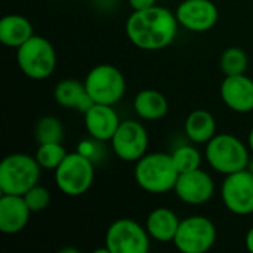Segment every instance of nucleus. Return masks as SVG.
<instances>
[{"label":"nucleus","mask_w":253,"mask_h":253,"mask_svg":"<svg viewBox=\"0 0 253 253\" xmlns=\"http://www.w3.org/2000/svg\"><path fill=\"white\" fill-rule=\"evenodd\" d=\"M30 211L24 196H10L1 194L0 197V231L7 236H13L25 230L30 215Z\"/></svg>","instance_id":"dca6fc26"},{"label":"nucleus","mask_w":253,"mask_h":253,"mask_svg":"<svg viewBox=\"0 0 253 253\" xmlns=\"http://www.w3.org/2000/svg\"><path fill=\"white\" fill-rule=\"evenodd\" d=\"M222 102L236 113L253 111V80L246 74L225 76L219 87Z\"/></svg>","instance_id":"4468645a"},{"label":"nucleus","mask_w":253,"mask_h":253,"mask_svg":"<svg viewBox=\"0 0 253 253\" xmlns=\"http://www.w3.org/2000/svg\"><path fill=\"white\" fill-rule=\"evenodd\" d=\"M175 16L179 25L193 33H206L212 30L219 18V10L212 0H182Z\"/></svg>","instance_id":"f8f14e48"},{"label":"nucleus","mask_w":253,"mask_h":253,"mask_svg":"<svg viewBox=\"0 0 253 253\" xmlns=\"http://www.w3.org/2000/svg\"><path fill=\"white\" fill-rule=\"evenodd\" d=\"M248 145H249L251 151L253 153V127L251 129V132H249V138H248Z\"/></svg>","instance_id":"c756f323"},{"label":"nucleus","mask_w":253,"mask_h":253,"mask_svg":"<svg viewBox=\"0 0 253 253\" xmlns=\"http://www.w3.org/2000/svg\"><path fill=\"white\" fill-rule=\"evenodd\" d=\"M58 190L68 197H79L89 191L95 179V163L86 156L68 153L53 170Z\"/></svg>","instance_id":"423d86ee"},{"label":"nucleus","mask_w":253,"mask_h":253,"mask_svg":"<svg viewBox=\"0 0 253 253\" xmlns=\"http://www.w3.org/2000/svg\"><path fill=\"white\" fill-rule=\"evenodd\" d=\"M179 172L172 154L148 153L142 156L133 170L135 182L150 194H165L175 188Z\"/></svg>","instance_id":"f03ea898"},{"label":"nucleus","mask_w":253,"mask_h":253,"mask_svg":"<svg viewBox=\"0 0 253 253\" xmlns=\"http://www.w3.org/2000/svg\"><path fill=\"white\" fill-rule=\"evenodd\" d=\"M111 142L114 154L127 163H136L147 154L148 133L142 123L136 120H125L116 130Z\"/></svg>","instance_id":"9b49d317"},{"label":"nucleus","mask_w":253,"mask_h":253,"mask_svg":"<svg viewBox=\"0 0 253 253\" xmlns=\"http://www.w3.org/2000/svg\"><path fill=\"white\" fill-rule=\"evenodd\" d=\"M16 64L28 79L44 80L56 68L55 47L46 37L34 34L16 49Z\"/></svg>","instance_id":"39448f33"},{"label":"nucleus","mask_w":253,"mask_h":253,"mask_svg":"<svg viewBox=\"0 0 253 253\" xmlns=\"http://www.w3.org/2000/svg\"><path fill=\"white\" fill-rule=\"evenodd\" d=\"M99 144H102V141H98L95 138L90 139H83L79 142L77 145V151L83 156H86L87 159H90L93 163L98 162L99 159H102V147H99Z\"/></svg>","instance_id":"bb28decb"},{"label":"nucleus","mask_w":253,"mask_h":253,"mask_svg":"<svg viewBox=\"0 0 253 253\" xmlns=\"http://www.w3.org/2000/svg\"><path fill=\"white\" fill-rule=\"evenodd\" d=\"M172 159L179 173L196 170L202 166V153L193 145H181L172 153Z\"/></svg>","instance_id":"393cba45"},{"label":"nucleus","mask_w":253,"mask_h":253,"mask_svg":"<svg viewBox=\"0 0 253 253\" xmlns=\"http://www.w3.org/2000/svg\"><path fill=\"white\" fill-rule=\"evenodd\" d=\"M179 216L168 208H156L151 211L145 221V228L151 239L159 243L173 242L179 228Z\"/></svg>","instance_id":"a211bd4d"},{"label":"nucleus","mask_w":253,"mask_h":253,"mask_svg":"<svg viewBox=\"0 0 253 253\" xmlns=\"http://www.w3.org/2000/svg\"><path fill=\"white\" fill-rule=\"evenodd\" d=\"M84 86L95 104L116 105L126 92L123 73L111 64L95 65L84 79Z\"/></svg>","instance_id":"0eeeda50"},{"label":"nucleus","mask_w":253,"mask_h":253,"mask_svg":"<svg viewBox=\"0 0 253 253\" xmlns=\"http://www.w3.org/2000/svg\"><path fill=\"white\" fill-rule=\"evenodd\" d=\"M133 110L139 119L156 122L166 117L169 113V102L162 92L154 89H142L133 98Z\"/></svg>","instance_id":"6ab92c4d"},{"label":"nucleus","mask_w":253,"mask_h":253,"mask_svg":"<svg viewBox=\"0 0 253 253\" xmlns=\"http://www.w3.org/2000/svg\"><path fill=\"white\" fill-rule=\"evenodd\" d=\"M249 150L236 135L216 133L205 147V159L215 172L230 175L248 168Z\"/></svg>","instance_id":"20e7f679"},{"label":"nucleus","mask_w":253,"mask_h":253,"mask_svg":"<svg viewBox=\"0 0 253 253\" xmlns=\"http://www.w3.org/2000/svg\"><path fill=\"white\" fill-rule=\"evenodd\" d=\"M173 191L181 202L191 206H200L213 197L215 181L206 170L199 168L191 172L179 173Z\"/></svg>","instance_id":"ddd939ff"},{"label":"nucleus","mask_w":253,"mask_h":253,"mask_svg":"<svg viewBox=\"0 0 253 253\" xmlns=\"http://www.w3.org/2000/svg\"><path fill=\"white\" fill-rule=\"evenodd\" d=\"M178 25L173 12L156 4L144 10H133L126 21L125 30L132 44L154 52L168 47L175 40Z\"/></svg>","instance_id":"f257e3e1"},{"label":"nucleus","mask_w":253,"mask_h":253,"mask_svg":"<svg viewBox=\"0 0 253 253\" xmlns=\"http://www.w3.org/2000/svg\"><path fill=\"white\" fill-rule=\"evenodd\" d=\"M150 239L145 227L130 218H120L108 227L105 246L110 253H147Z\"/></svg>","instance_id":"1a4fd4ad"},{"label":"nucleus","mask_w":253,"mask_h":253,"mask_svg":"<svg viewBox=\"0 0 253 253\" xmlns=\"http://www.w3.org/2000/svg\"><path fill=\"white\" fill-rule=\"evenodd\" d=\"M33 25L22 15H6L0 21V42L7 47L18 49L30 37H33Z\"/></svg>","instance_id":"412c9836"},{"label":"nucleus","mask_w":253,"mask_h":253,"mask_svg":"<svg viewBox=\"0 0 253 253\" xmlns=\"http://www.w3.org/2000/svg\"><path fill=\"white\" fill-rule=\"evenodd\" d=\"M185 136L194 144H208L216 135V120L208 110H194L184 123Z\"/></svg>","instance_id":"aec40b11"},{"label":"nucleus","mask_w":253,"mask_h":253,"mask_svg":"<svg viewBox=\"0 0 253 253\" xmlns=\"http://www.w3.org/2000/svg\"><path fill=\"white\" fill-rule=\"evenodd\" d=\"M216 242V227L212 219L203 215H193L181 219L173 239L175 248L182 253H205Z\"/></svg>","instance_id":"6e6552de"},{"label":"nucleus","mask_w":253,"mask_h":253,"mask_svg":"<svg viewBox=\"0 0 253 253\" xmlns=\"http://www.w3.org/2000/svg\"><path fill=\"white\" fill-rule=\"evenodd\" d=\"M24 199H25L30 211L33 213H36V212L44 211L49 206V203H50V193H49V190L46 187L37 184V185L30 188L24 194Z\"/></svg>","instance_id":"a878e982"},{"label":"nucleus","mask_w":253,"mask_h":253,"mask_svg":"<svg viewBox=\"0 0 253 253\" xmlns=\"http://www.w3.org/2000/svg\"><path fill=\"white\" fill-rule=\"evenodd\" d=\"M224 206L234 215L248 216L253 213V173L248 169L225 175L221 185Z\"/></svg>","instance_id":"9d476101"},{"label":"nucleus","mask_w":253,"mask_h":253,"mask_svg":"<svg viewBox=\"0 0 253 253\" xmlns=\"http://www.w3.org/2000/svg\"><path fill=\"white\" fill-rule=\"evenodd\" d=\"M83 119L89 136L102 142L111 141L122 123L117 111L114 110V105L105 104H93L83 114Z\"/></svg>","instance_id":"2eb2a0df"},{"label":"nucleus","mask_w":253,"mask_h":253,"mask_svg":"<svg viewBox=\"0 0 253 253\" xmlns=\"http://www.w3.org/2000/svg\"><path fill=\"white\" fill-rule=\"evenodd\" d=\"M246 248H248V251L249 252L253 253V227H251V230L248 231V234H246Z\"/></svg>","instance_id":"c85d7f7f"},{"label":"nucleus","mask_w":253,"mask_h":253,"mask_svg":"<svg viewBox=\"0 0 253 253\" xmlns=\"http://www.w3.org/2000/svg\"><path fill=\"white\" fill-rule=\"evenodd\" d=\"M67 154L68 153L65 151L61 142H46V144H39V148L36 151V159L42 166V169L55 170L62 163Z\"/></svg>","instance_id":"b1692460"},{"label":"nucleus","mask_w":253,"mask_h":253,"mask_svg":"<svg viewBox=\"0 0 253 253\" xmlns=\"http://www.w3.org/2000/svg\"><path fill=\"white\" fill-rule=\"evenodd\" d=\"M127 3L133 10H144L156 6V0H127Z\"/></svg>","instance_id":"cd10ccee"},{"label":"nucleus","mask_w":253,"mask_h":253,"mask_svg":"<svg viewBox=\"0 0 253 253\" xmlns=\"http://www.w3.org/2000/svg\"><path fill=\"white\" fill-rule=\"evenodd\" d=\"M40 175L42 166L36 156L24 153L9 154L0 165V191L1 194L24 196L39 184Z\"/></svg>","instance_id":"7ed1b4c3"},{"label":"nucleus","mask_w":253,"mask_h":253,"mask_svg":"<svg viewBox=\"0 0 253 253\" xmlns=\"http://www.w3.org/2000/svg\"><path fill=\"white\" fill-rule=\"evenodd\" d=\"M68 252L77 253V251H76V249H64V251H61V253H68Z\"/></svg>","instance_id":"2f4dec72"},{"label":"nucleus","mask_w":253,"mask_h":253,"mask_svg":"<svg viewBox=\"0 0 253 253\" xmlns=\"http://www.w3.org/2000/svg\"><path fill=\"white\" fill-rule=\"evenodd\" d=\"M34 138L37 144L61 142L64 138L62 122L55 116H43L37 120L34 127Z\"/></svg>","instance_id":"4be33fe9"},{"label":"nucleus","mask_w":253,"mask_h":253,"mask_svg":"<svg viewBox=\"0 0 253 253\" xmlns=\"http://www.w3.org/2000/svg\"><path fill=\"white\" fill-rule=\"evenodd\" d=\"M249 65V58L248 53L237 46H231L225 49L221 55L219 59V67L221 71L225 76H237V74H245Z\"/></svg>","instance_id":"5701e85b"},{"label":"nucleus","mask_w":253,"mask_h":253,"mask_svg":"<svg viewBox=\"0 0 253 253\" xmlns=\"http://www.w3.org/2000/svg\"><path fill=\"white\" fill-rule=\"evenodd\" d=\"M53 98L58 105L77 110L82 114H84L95 104L84 86V82L82 83L76 79H64L56 83L53 89Z\"/></svg>","instance_id":"f3484780"},{"label":"nucleus","mask_w":253,"mask_h":253,"mask_svg":"<svg viewBox=\"0 0 253 253\" xmlns=\"http://www.w3.org/2000/svg\"><path fill=\"white\" fill-rule=\"evenodd\" d=\"M246 169H248V170H251V172L253 173V156L249 159V163H248V168H246Z\"/></svg>","instance_id":"7c9ffc66"}]
</instances>
